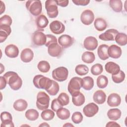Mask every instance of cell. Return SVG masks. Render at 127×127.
I'll return each instance as SVG.
<instances>
[{
	"label": "cell",
	"instance_id": "1",
	"mask_svg": "<svg viewBox=\"0 0 127 127\" xmlns=\"http://www.w3.org/2000/svg\"><path fill=\"white\" fill-rule=\"evenodd\" d=\"M6 80L7 84L13 90L19 89L22 85V80L17 73L9 71L6 72L3 76Z\"/></svg>",
	"mask_w": 127,
	"mask_h": 127
},
{
	"label": "cell",
	"instance_id": "2",
	"mask_svg": "<svg viewBox=\"0 0 127 127\" xmlns=\"http://www.w3.org/2000/svg\"><path fill=\"white\" fill-rule=\"evenodd\" d=\"M53 81V80L41 74L36 75L33 79V83L36 88L45 89L46 91L52 85Z\"/></svg>",
	"mask_w": 127,
	"mask_h": 127
},
{
	"label": "cell",
	"instance_id": "3",
	"mask_svg": "<svg viewBox=\"0 0 127 127\" xmlns=\"http://www.w3.org/2000/svg\"><path fill=\"white\" fill-rule=\"evenodd\" d=\"M82 86V78L79 77H73L69 81L67 89L72 96H76L80 93V89Z\"/></svg>",
	"mask_w": 127,
	"mask_h": 127
},
{
	"label": "cell",
	"instance_id": "4",
	"mask_svg": "<svg viewBox=\"0 0 127 127\" xmlns=\"http://www.w3.org/2000/svg\"><path fill=\"white\" fill-rule=\"evenodd\" d=\"M49 96L45 92L40 91L37 95L36 106L37 108L41 111L47 109L49 106Z\"/></svg>",
	"mask_w": 127,
	"mask_h": 127
},
{
	"label": "cell",
	"instance_id": "5",
	"mask_svg": "<svg viewBox=\"0 0 127 127\" xmlns=\"http://www.w3.org/2000/svg\"><path fill=\"white\" fill-rule=\"evenodd\" d=\"M27 9L34 16H39L42 12V5L40 0H30L26 2Z\"/></svg>",
	"mask_w": 127,
	"mask_h": 127
},
{
	"label": "cell",
	"instance_id": "6",
	"mask_svg": "<svg viewBox=\"0 0 127 127\" xmlns=\"http://www.w3.org/2000/svg\"><path fill=\"white\" fill-rule=\"evenodd\" d=\"M68 74V69L64 66H60L54 69L52 71V77L54 79L63 82L66 80Z\"/></svg>",
	"mask_w": 127,
	"mask_h": 127
},
{
	"label": "cell",
	"instance_id": "7",
	"mask_svg": "<svg viewBox=\"0 0 127 127\" xmlns=\"http://www.w3.org/2000/svg\"><path fill=\"white\" fill-rule=\"evenodd\" d=\"M45 8L48 16L51 18H56L59 14L58 5L54 0H47L45 1Z\"/></svg>",
	"mask_w": 127,
	"mask_h": 127
},
{
	"label": "cell",
	"instance_id": "8",
	"mask_svg": "<svg viewBox=\"0 0 127 127\" xmlns=\"http://www.w3.org/2000/svg\"><path fill=\"white\" fill-rule=\"evenodd\" d=\"M32 41L35 45L40 46L45 44L46 35L40 31H35L32 36Z\"/></svg>",
	"mask_w": 127,
	"mask_h": 127
},
{
	"label": "cell",
	"instance_id": "9",
	"mask_svg": "<svg viewBox=\"0 0 127 127\" xmlns=\"http://www.w3.org/2000/svg\"><path fill=\"white\" fill-rule=\"evenodd\" d=\"M99 111V107L94 103H90L83 109V112L86 117L90 118L94 116Z\"/></svg>",
	"mask_w": 127,
	"mask_h": 127
},
{
	"label": "cell",
	"instance_id": "10",
	"mask_svg": "<svg viewBox=\"0 0 127 127\" xmlns=\"http://www.w3.org/2000/svg\"><path fill=\"white\" fill-rule=\"evenodd\" d=\"M94 20V14L93 11L90 9L84 10L80 15V20L81 22L85 25H90Z\"/></svg>",
	"mask_w": 127,
	"mask_h": 127
},
{
	"label": "cell",
	"instance_id": "11",
	"mask_svg": "<svg viewBox=\"0 0 127 127\" xmlns=\"http://www.w3.org/2000/svg\"><path fill=\"white\" fill-rule=\"evenodd\" d=\"M0 120L1 124V127H14L12 122V117L11 114L7 112H3L0 114Z\"/></svg>",
	"mask_w": 127,
	"mask_h": 127
},
{
	"label": "cell",
	"instance_id": "12",
	"mask_svg": "<svg viewBox=\"0 0 127 127\" xmlns=\"http://www.w3.org/2000/svg\"><path fill=\"white\" fill-rule=\"evenodd\" d=\"M50 30L54 34L58 35L63 33L65 30V26L64 24L61 21L58 20H54L52 21L49 25Z\"/></svg>",
	"mask_w": 127,
	"mask_h": 127
},
{
	"label": "cell",
	"instance_id": "13",
	"mask_svg": "<svg viewBox=\"0 0 127 127\" xmlns=\"http://www.w3.org/2000/svg\"><path fill=\"white\" fill-rule=\"evenodd\" d=\"M58 42L63 48L66 49L70 47L73 44L74 39L68 35L64 34L59 37Z\"/></svg>",
	"mask_w": 127,
	"mask_h": 127
},
{
	"label": "cell",
	"instance_id": "14",
	"mask_svg": "<svg viewBox=\"0 0 127 127\" xmlns=\"http://www.w3.org/2000/svg\"><path fill=\"white\" fill-rule=\"evenodd\" d=\"M98 41L97 39L93 36L86 37L83 42V45L85 49L88 51H94L98 47Z\"/></svg>",
	"mask_w": 127,
	"mask_h": 127
},
{
	"label": "cell",
	"instance_id": "15",
	"mask_svg": "<svg viewBox=\"0 0 127 127\" xmlns=\"http://www.w3.org/2000/svg\"><path fill=\"white\" fill-rule=\"evenodd\" d=\"M119 33L115 29H109L99 36V38L103 41H114L116 36Z\"/></svg>",
	"mask_w": 127,
	"mask_h": 127
},
{
	"label": "cell",
	"instance_id": "16",
	"mask_svg": "<svg viewBox=\"0 0 127 127\" xmlns=\"http://www.w3.org/2000/svg\"><path fill=\"white\" fill-rule=\"evenodd\" d=\"M63 49L59 44L55 43L48 47V53L51 57H59L63 52Z\"/></svg>",
	"mask_w": 127,
	"mask_h": 127
},
{
	"label": "cell",
	"instance_id": "17",
	"mask_svg": "<svg viewBox=\"0 0 127 127\" xmlns=\"http://www.w3.org/2000/svg\"><path fill=\"white\" fill-rule=\"evenodd\" d=\"M121 103V98L120 96L115 93L110 94L107 98V104L111 107H118Z\"/></svg>",
	"mask_w": 127,
	"mask_h": 127
},
{
	"label": "cell",
	"instance_id": "18",
	"mask_svg": "<svg viewBox=\"0 0 127 127\" xmlns=\"http://www.w3.org/2000/svg\"><path fill=\"white\" fill-rule=\"evenodd\" d=\"M4 53L7 57L10 58H15L18 56L19 49L16 45L9 44L5 47Z\"/></svg>",
	"mask_w": 127,
	"mask_h": 127
},
{
	"label": "cell",
	"instance_id": "19",
	"mask_svg": "<svg viewBox=\"0 0 127 127\" xmlns=\"http://www.w3.org/2000/svg\"><path fill=\"white\" fill-rule=\"evenodd\" d=\"M122 53L121 48L116 45H112L109 47L108 55L109 57L113 59H118L121 56Z\"/></svg>",
	"mask_w": 127,
	"mask_h": 127
},
{
	"label": "cell",
	"instance_id": "20",
	"mask_svg": "<svg viewBox=\"0 0 127 127\" xmlns=\"http://www.w3.org/2000/svg\"><path fill=\"white\" fill-rule=\"evenodd\" d=\"M34 53L29 48L23 49L20 54V59L24 63H29L33 59Z\"/></svg>",
	"mask_w": 127,
	"mask_h": 127
},
{
	"label": "cell",
	"instance_id": "21",
	"mask_svg": "<svg viewBox=\"0 0 127 127\" xmlns=\"http://www.w3.org/2000/svg\"><path fill=\"white\" fill-rule=\"evenodd\" d=\"M35 23L38 29L40 30V31H42L43 29L47 26L49 23V20L45 15L41 14L37 17Z\"/></svg>",
	"mask_w": 127,
	"mask_h": 127
},
{
	"label": "cell",
	"instance_id": "22",
	"mask_svg": "<svg viewBox=\"0 0 127 127\" xmlns=\"http://www.w3.org/2000/svg\"><path fill=\"white\" fill-rule=\"evenodd\" d=\"M106 71L112 75L117 74L120 70V66L116 63L113 62L107 63L105 65Z\"/></svg>",
	"mask_w": 127,
	"mask_h": 127
},
{
	"label": "cell",
	"instance_id": "23",
	"mask_svg": "<svg viewBox=\"0 0 127 127\" xmlns=\"http://www.w3.org/2000/svg\"><path fill=\"white\" fill-rule=\"evenodd\" d=\"M94 101L98 104H103L106 101V95L102 90H98L95 91L93 96Z\"/></svg>",
	"mask_w": 127,
	"mask_h": 127
},
{
	"label": "cell",
	"instance_id": "24",
	"mask_svg": "<svg viewBox=\"0 0 127 127\" xmlns=\"http://www.w3.org/2000/svg\"><path fill=\"white\" fill-rule=\"evenodd\" d=\"M108 49L109 46L106 44H102L99 46L97 50V54L101 60L105 61L109 58L108 55Z\"/></svg>",
	"mask_w": 127,
	"mask_h": 127
},
{
	"label": "cell",
	"instance_id": "25",
	"mask_svg": "<svg viewBox=\"0 0 127 127\" xmlns=\"http://www.w3.org/2000/svg\"><path fill=\"white\" fill-rule=\"evenodd\" d=\"M28 106V103L24 99H20L16 100L13 105V108L15 110L19 112H22L26 109Z\"/></svg>",
	"mask_w": 127,
	"mask_h": 127
},
{
	"label": "cell",
	"instance_id": "26",
	"mask_svg": "<svg viewBox=\"0 0 127 127\" xmlns=\"http://www.w3.org/2000/svg\"><path fill=\"white\" fill-rule=\"evenodd\" d=\"M121 111L118 108H113L108 110L107 116L109 119L112 121H117L121 117Z\"/></svg>",
	"mask_w": 127,
	"mask_h": 127
},
{
	"label": "cell",
	"instance_id": "27",
	"mask_svg": "<svg viewBox=\"0 0 127 127\" xmlns=\"http://www.w3.org/2000/svg\"><path fill=\"white\" fill-rule=\"evenodd\" d=\"M94 25L97 30L98 31H103L106 29L107 23L103 18H97L94 20Z\"/></svg>",
	"mask_w": 127,
	"mask_h": 127
},
{
	"label": "cell",
	"instance_id": "28",
	"mask_svg": "<svg viewBox=\"0 0 127 127\" xmlns=\"http://www.w3.org/2000/svg\"><path fill=\"white\" fill-rule=\"evenodd\" d=\"M94 86V80L90 76H85L82 78V87L86 90H90Z\"/></svg>",
	"mask_w": 127,
	"mask_h": 127
},
{
	"label": "cell",
	"instance_id": "29",
	"mask_svg": "<svg viewBox=\"0 0 127 127\" xmlns=\"http://www.w3.org/2000/svg\"><path fill=\"white\" fill-rule=\"evenodd\" d=\"M58 117L62 120H65L68 119L70 115L69 111L65 108H61L56 112Z\"/></svg>",
	"mask_w": 127,
	"mask_h": 127
},
{
	"label": "cell",
	"instance_id": "30",
	"mask_svg": "<svg viewBox=\"0 0 127 127\" xmlns=\"http://www.w3.org/2000/svg\"><path fill=\"white\" fill-rule=\"evenodd\" d=\"M110 6L116 12H120L123 9V3L121 0H110Z\"/></svg>",
	"mask_w": 127,
	"mask_h": 127
},
{
	"label": "cell",
	"instance_id": "31",
	"mask_svg": "<svg viewBox=\"0 0 127 127\" xmlns=\"http://www.w3.org/2000/svg\"><path fill=\"white\" fill-rule=\"evenodd\" d=\"M82 61L87 64H91L95 60L94 54L92 52H85L83 53L81 57Z\"/></svg>",
	"mask_w": 127,
	"mask_h": 127
},
{
	"label": "cell",
	"instance_id": "32",
	"mask_svg": "<svg viewBox=\"0 0 127 127\" xmlns=\"http://www.w3.org/2000/svg\"><path fill=\"white\" fill-rule=\"evenodd\" d=\"M85 96L81 92L76 95V96H72V103L75 106H81L85 102Z\"/></svg>",
	"mask_w": 127,
	"mask_h": 127
},
{
	"label": "cell",
	"instance_id": "33",
	"mask_svg": "<svg viewBox=\"0 0 127 127\" xmlns=\"http://www.w3.org/2000/svg\"><path fill=\"white\" fill-rule=\"evenodd\" d=\"M115 40L116 42L121 46H125L127 44V36L124 33H118L116 36Z\"/></svg>",
	"mask_w": 127,
	"mask_h": 127
},
{
	"label": "cell",
	"instance_id": "34",
	"mask_svg": "<svg viewBox=\"0 0 127 127\" xmlns=\"http://www.w3.org/2000/svg\"><path fill=\"white\" fill-rule=\"evenodd\" d=\"M25 117L29 121H34L36 120L39 118V113L38 112L33 109H30L26 111Z\"/></svg>",
	"mask_w": 127,
	"mask_h": 127
},
{
	"label": "cell",
	"instance_id": "35",
	"mask_svg": "<svg viewBox=\"0 0 127 127\" xmlns=\"http://www.w3.org/2000/svg\"><path fill=\"white\" fill-rule=\"evenodd\" d=\"M96 83L97 85L99 88H105L108 83V78L104 75H100L97 77Z\"/></svg>",
	"mask_w": 127,
	"mask_h": 127
},
{
	"label": "cell",
	"instance_id": "36",
	"mask_svg": "<svg viewBox=\"0 0 127 127\" xmlns=\"http://www.w3.org/2000/svg\"><path fill=\"white\" fill-rule=\"evenodd\" d=\"M41 118L45 121L52 120L55 117V113L50 109H46L43 110L41 114Z\"/></svg>",
	"mask_w": 127,
	"mask_h": 127
},
{
	"label": "cell",
	"instance_id": "37",
	"mask_svg": "<svg viewBox=\"0 0 127 127\" xmlns=\"http://www.w3.org/2000/svg\"><path fill=\"white\" fill-rule=\"evenodd\" d=\"M75 71L79 75H85L88 73L89 68L86 65L80 64L76 65L75 68Z\"/></svg>",
	"mask_w": 127,
	"mask_h": 127
},
{
	"label": "cell",
	"instance_id": "38",
	"mask_svg": "<svg viewBox=\"0 0 127 127\" xmlns=\"http://www.w3.org/2000/svg\"><path fill=\"white\" fill-rule=\"evenodd\" d=\"M37 67L39 70L43 73L48 72L50 69L49 63L46 61H41L38 64Z\"/></svg>",
	"mask_w": 127,
	"mask_h": 127
},
{
	"label": "cell",
	"instance_id": "39",
	"mask_svg": "<svg viewBox=\"0 0 127 127\" xmlns=\"http://www.w3.org/2000/svg\"><path fill=\"white\" fill-rule=\"evenodd\" d=\"M57 99L62 106L68 105L69 102V97L68 95L64 92H62L60 94Z\"/></svg>",
	"mask_w": 127,
	"mask_h": 127
},
{
	"label": "cell",
	"instance_id": "40",
	"mask_svg": "<svg viewBox=\"0 0 127 127\" xmlns=\"http://www.w3.org/2000/svg\"><path fill=\"white\" fill-rule=\"evenodd\" d=\"M59 89L60 87L59 84L56 81L53 80L52 85L46 90V91L49 95L51 96H55L57 94L59 91Z\"/></svg>",
	"mask_w": 127,
	"mask_h": 127
},
{
	"label": "cell",
	"instance_id": "41",
	"mask_svg": "<svg viewBox=\"0 0 127 127\" xmlns=\"http://www.w3.org/2000/svg\"><path fill=\"white\" fill-rule=\"evenodd\" d=\"M112 78L115 83H120L124 80L125 78V73L124 71L120 70L117 74L112 75Z\"/></svg>",
	"mask_w": 127,
	"mask_h": 127
},
{
	"label": "cell",
	"instance_id": "42",
	"mask_svg": "<svg viewBox=\"0 0 127 127\" xmlns=\"http://www.w3.org/2000/svg\"><path fill=\"white\" fill-rule=\"evenodd\" d=\"M103 71V66L100 64H96L91 67V72L94 75H99Z\"/></svg>",
	"mask_w": 127,
	"mask_h": 127
},
{
	"label": "cell",
	"instance_id": "43",
	"mask_svg": "<svg viewBox=\"0 0 127 127\" xmlns=\"http://www.w3.org/2000/svg\"><path fill=\"white\" fill-rule=\"evenodd\" d=\"M71 120L74 123L76 124H78L82 121L83 116L80 112H75L72 115Z\"/></svg>",
	"mask_w": 127,
	"mask_h": 127
},
{
	"label": "cell",
	"instance_id": "44",
	"mask_svg": "<svg viewBox=\"0 0 127 127\" xmlns=\"http://www.w3.org/2000/svg\"><path fill=\"white\" fill-rule=\"evenodd\" d=\"M46 35V42L45 45L48 47L52 44L58 43V41L56 36L52 34H47Z\"/></svg>",
	"mask_w": 127,
	"mask_h": 127
},
{
	"label": "cell",
	"instance_id": "45",
	"mask_svg": "<svg viewBox=\"0 0 127 127\" xmlns=\"http://www.w3.org/2000/svg\"><path fill=\"white\" fill-rule=\"evenodd\" d=\"M12 20L11 17L8 15H4L0 18V25H7L10 26L12 24Z\"/></svg>",
	"mask_w": 127,
	"mask_h": 127
},
{
	"label": "cell",
	"instance_id": "46",
	"mask_svg": "<svg viewBox=\"0 0 127 127\" xmlns=\"http://www.w3.org/2000/svg\"><path fill=\"white\" fill-rule=\"evenodd\" d=\"M63 107V106L59 102L57 99H54L52 101L51 109L53 111L57 112V111L60 108Z\"/></svg>",
	"mask_w": 127,
	"mask_h": 127
},
{
	"label": "cell",
	"instance_id": "47",
	"mask_svg": "<svg viewBox=\"0 0 127 127\" xmlns=\"http://www.w3.org/2000/svg\"><path fill=\"white\" fill-rule=\"evenodd\" d=\"M72 1L77 5L85 6L87 5L90 2L89 0H72Z\"/></svg>",
	"mask_w": 127,
	"mask_h": 127
},
{
	"label": "cell",
	"instance_id": "48",
	"mask_svg": "<svg viewBox=\"0 0 127 127\" xmlns=\"http://www.w3.org/2000/svg\"><path fill=\"white\" fill-rule=\"evenodd\" d=\"M0 30L3 31L6 33H7L9 35L11 33V29L10 28V26L7 25H0Z\"/></svg>",
	"mask_w": 127,
	"mask_h": 127
},
{
	"label": "cell",
	"instance_id": "49",
	"mask_svg": "<svg viewBox=\"0 0 127 127\" xmlns=\"http://www.w3.org/2000/svg\"><path fill=\"white\" fill-rule=\"evenodd\" d=\"M8 36L9 35L7 33L0 30V43H1L4 42Z\"/></svg>",
	"mask_w": 127,
	"mask_h": 127
},
{
	"label": "cell",
	"instance_id": "50",
	"mask_svg": "<svg viewBox=\"0 0 127 127\" xmlns=\"http://www.w3.org/2000/svg\"><path fill=\"white\" fill-rule=\"evenodd\" d=\"M56 2L58 5H59L61 7H66V6L68 5L69 1L68 0H56Z\"/></svg>",
	"mask_w": 127,
	"mask_h": 127
},
{
	"label": "cell",
	"instance_id": "51",
	"mask_svg": "<svg viewBox=\"0 0 127 127\" xmlns=\"http://www.w3.org/2000/svg\"><path fill=\"white\" fill-rule=\"evenodd\" d=\"M0 89L2 90L5 87L7 84L6 80L3 76H0Z\"/></svg>",
	"mask_w": 127,
	"mask_h": 127
},
{
	"label": "cell",
	"instance_id": "52",
	"mask_svg": "<svg viewBox=\"0 0 127 127\" xmlns=\"http://www.w3.org/2000/svg\"><path fill=\"white\" fill-rule=\"evenodd\" d=\"M106 127H120V125L118 124L117 123L113 121L109 122L106 125Z\"/></svg>",
	"mask_w": 127,
	"mask_h": 127
},
{
	"label": "cell",
	"instance_id": "53",
	"mask_svg": "<svg viewBox=\"0 0 127 127\" xmlns=\"http://www.w3.org/2000/svg\"><path fill=\"white\" fill-rule=\"evenodd\" d=\"M0 14H1L4 11H5V4L4 3L1 1L0 0Z\"/></svg>",
	"mask_w": 127,
	"mask_h": 127
},
{
	"label": "cell",
	"instance_id": "54",
	"mask_svg": "<svg viewBox=\"0 0 127 127\" xmlns=\"http://www.w3.org/2000/svg\"><path fill=\"white\" fill-rule=\"evenodd\" d=\"M0 74H1L2 73V72L4 70V67L3 66V65H2V64L0 63Z\"/></svg>",
	"mask_w": 127,
	"mask_h": 127
},
{
	"label": "cell",
	"instance_id": "55",
	"mask_svg": "<svg viewBox=\"0 0 127 127\" xmlns=\"http://www.w3.org/2000/svg\"><path fill=\"white\" fill-rule=\"evenodd\" d=\"M39 127H50V126L47 123H43L39 125Z\"/></svg>",
	"mask_w": 127,
	"mask_h": 127
},
{
	"label": "cell",
	"instance_id": "56",
	"mask_svg": "<svg viewBox=\"0 0 127 127\" xmlns=\"http://www.w3.org/2000/svg\"><path fill=\"white\" fill-rule=\"evenodd\" d=\"M63 127H74V126L72 124H71L70 123H66L65 124L63 125Z\"/></svg>",
	"mask_w": 127,
	"mask_h": 127
}]
</instances>
